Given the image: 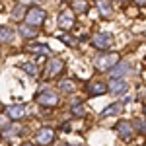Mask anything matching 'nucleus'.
Segmentation results:
<instances>
[{
	"label": "nucleus",
	"instance_id": "f257e3e1",
	"mask_svg": "<svg viewBox=\"0 0 146 146\" xmlns=\"http://www.w3.org/2000/svg\"><path fill=\"white\" fill-rule=\"evenodd\" d=\"M117 62H119V53H103V55L96 56L94 66L98 68L100 72H107V70H111Z\"/></svg>",
	"mask_w": 146,
	"mask_h": 146
},
{
	"label": "nucleus",
	"instance_id": "f03ea898",
	"mask_svg": "<svg viewBox=\"0 0 146 146\" xmlns=\"http://www.w3.org/2000/svg\"><path fill=\"white\" fill-rule=\"evenodd\" d=\"M45 18H47L45 10L39 8V6H31V8L25 10V22L29 25H33V27H39L41 23L45 22Z\"/></svg>",
	"mask_w": 146,
	"mask_h": 146
},
{
	"label": "nucleus",
	"instance_id": "7ed1b4c3",
	"mask_svg": "<svg viewBox=\"0 0 146 146\" xmlns=\"http://www.w3.org/2000/svg\"><path fill=\"white\" fill-rule=\"evenodd\" d=\"M92 45L96 47V49H100V51H107V49L113 45V35L109 33V31H100V33L94 35Z\"/></svg>",
	"mask_w": 146,
	"mask_h": 146
},
{
	"label": "nucleus",
	"instance_id": "20e7f679",
	"mask_svg": "<svg viewBox=\"0 0 146 146\" xmlns=\"http://www.w3.org/2000/svg\"><path fill=\"white\" fill-rule=\"evenodd\" d=\"M35 100H37L39 105H43V107H55L56 103H58V96H56L55 92H51V90H43V92L37 94Z\"/></svg>",
	"mask_w": 146,
	"mask_h": 146
},
{
	"label": "nucleus",
	"instance_id": "39448f33",
	"mask_svg": "<svg viewBox=\"0 0 146 146\" xmlns=\"http://www.w3.org/2000/svg\"><path fill=\"white\" fill-rule=\"evenodd\" d=\"M35 142L39 146H49L55 142V131L53 129H49V127H43V129H39L37 131V135H35Z\"/></svg>",
	"mask_w": 146,
	"mask_h": 146
},
{
	"label": "nucleus",
	"instance_id": "423d86ee",
	"mask_svg": "<svg viewBox=\"0 0 146 146\" xmlns=\"http://www.w3.org/2000/svg\"><path fill=\"white\" fill-rule=\"evenodd\" d=\"M115 129H117V133H119V136L123 138V140H133V136H135V125L127 123V121H121V123L115 125Z\"/></svg>",
	"mask_w": 146,
	"mask_h": 146
},
{
	"label": "nucleus",
	"instance_id": "0eeeda50",
	"mask_svg": "<svg viewBox=\"0 0 146 146\" xmlns=\"http://www.w3.org/2000/svg\"><path fill=\"white\" fill-rule=\"evenodd\" d=\"M56 22H58V27L60 29H64V31H68V29H72L74 27V14L70 10H64L58 14V18H56Z\"/></svg>",
	"mask_w": 146,
	"mask_h": 146
},
{
	"label": "nucleus",
	"instance_id": "6e6552de",
	"mask_svg": "<svg viewBox=\"0 0 146 146\" xmlns=\"http://www.w3.org/2000/svg\"><path fill=\"white\" fill-rule=\"evenodd\" d=\"M64 68V62L60 60V58H51L49 62H47V78H53V76H56V74H60V70Z\"/></svg>",
	"mask_w": 146,
	"mask_h": 146
},
{
	"label": "nucleus",
	"instance_id": "1a4fd4ad",
	"mask_svg": "<svg viewBox=\"0 0 146 146\" xmlns=\"http://www.w3.org/2000/svg\"><path fill=\"white\" fill-rule=\"evenodd\" d=\"M127 90H129V84L123 78H113L109 82V92L115 96H123V94H127Z\"/></svg>",
	"mask_w": 146,
	"mask_h": 146
},
{
	"label": "nucleus",
	"instance_id": "9d476101",
	"mask_svg": "<svg viewBox=\"0 0 146 146\" xmlns=\"http://www.w3.org/2000/svg\"><path fill=\"white\" fill-rule=\"evenodd\" d=\"M6 115L14 119V121H18V119H22L23 115H25V105L23 103H18V105H10L8 109H6Z\"/></svg>",
	"mask_w": 146,
	"mask_h": 146
},
{
	"label": "nucleus",
	"instance_id": "9b49d317",
	"mask_svg": "<svg viewBox=\"0 0 146 146\" xmlns=\"http://www.w3.org/2000/svg\"><path fill=\"white\" fill-rule=\"evenodd\" d=\"M107 90H109V86L103 84V82H92V84H88V94L90 96H103V94H107Z\"/></svg>",
	"mask_w": 146,
	"mask_h": 146
},
{
	"label": "nucleus",
	"instance_id": "f8f14e48",
	"mask_svg": "<svg viewBox=\"0 0 146 146\" xmlns=\"http://www.w3.org/2000/svg\"><path fill=\"white\" fill-rule=\"evenodd\" d=\"M129 70H131V64L129 62H117L109 72H111V78H123Z\"/></svg>",
	"mask_w": 146,
	"mask_h": 146
},
{
	"label": "nucleus",
	"instance_id": "ddd939ff",
	"mask_svg": "<svg viewBox=\"0 0 146 146\" xmlns=\"http://www.w3.org/2000/svg\"><path fill=\"white\" fill-rule=\"evenodd\" d=\"M125 109V103L123 101H117V103H111L109 107H105L101 111V117H109V115H121Z\"/></svg>",
	"mask_w": 146,
	"mask_h": 146
},
{
	"label": "nucleus",
	"instance_id": "4468645a",
	"mask_svg": "<svg viewBox=\"0 0 146 146\" xmlns=\"http://www.w3.org/2000/svg\"><path fill=\"white\" fill-rule=\"evenodd\" d=\"M96 4H98V10L103 18H111L113 14V6H111V0H96Z\"/></svg>",
	"mask_w": 146,
	"mask_h": 146
},
{
	"label": "nucleus",
	"instance_id": "2eb2a0df",
	"mask_svg": "<svg viewBox=\"0 0 146 146\" xmlns=\"http://www.w3.org/2000/svg\"><path fill=\"white\" fill-rule=\"evenodd\" d=\"M27 49H29L33 55H45V56H51V55H53V51H51L45 43H31Z\"/></svg>",
	"mask_w": 146,
	"mask_h": 146
},
{
	"label": "nucleus",
	"instance_id": "dca6fc26",
	"mask_svg": "<svg viewBox=\"0 0 146 146\" xmlns=\"http://www.w3.org/2000/svg\"><path fill=\"white\" fill-rule=\"evenodd\" d=\"M18 31H20V35H22V37H25V39H31V37H35V35H37L35 27H33V25H29V23L20 25V27H18Z\"/></svg>",
	"mask_w": 146,
	"mask_h": 146
},
{
	"label": "nucleus",
	"instance_id": "f3484780",
	"mask_svg": "<svg viewBox=\"0 0 146 146\" xmlns=\"http://www.w3.org/2000/svg\"><path fill=\"white\" fill-rule=\"evenodd\" d=\"M58 90L64 92V94H74V90H76V86H74V82H70V80H60L58 82Z\"/></svg>",
	"mask_w": 146,
	"mask_h": 146
},
{
	"label": "nucleus",
	"instance_id": "a211bd4d",
	"mask_svg": "<svg viewBox=\"0 0 146 146\" xmlns=\"http://www.w3.org/2000/svg\"><path fill=\"white\" fill-rule=\"evenodd\" d=\"M12 39H14V31H12L10 27H0V43H10Z\"/></svg>",
	"mask_w": 146,
	"mask_h": 146
},
{
	"label": "nucleus",
	"instance_id": "6ab92c4d",
	"mask_svg": "<svg viewBox=\"0 0 146 146\" xmlns=\"http://www.w3.org/2000/svg\"><path fill=\"white\" fill-rule=\"evenodd\" d=\"M72 8H74V12L86 14V12H88V4H86L84 0H74V2H72Z\"/></svg>",
	"mask_w": 146,
	"mask_h": 146
},
{
	"label": "nucleus",
	"instance_id": "aec40b11",
	"mask_svg": "<svg viewBox=\"0 0 146 146\" xmlns=\"http://www.w3.org/2000/svg\"><path fill=\"white\" fill-rule=\"evenodd\" d=\"M22 70H25L29 76H37V64H35V62H23Z\"/></svg>",
	"mask_w": 146,
	"mask_h": 146
},
{
	"label": "nucleus",
	"instance_id": "412c9836",
	"mask_svg": "<svg viewBox=\"0 0 146 146\" xmlns=\"http://www.w3.org/2000/svg\"><path fill=\"white\" fill-rule=\"evenodd\" d=\"M72 115H74V117H84V115H86V107H84L82 103H74V105H72Z\"/></svg>",
	"mask_w": 146,
	"mask_h": 146
},
{
	"label": "nucleus",
	"instance_id": "4be33fe9",
	"mask_svg": "<svg viewBox=\"0 0 146 146\" xmlns=\"http://www.w3.org/2000/svg\"><path fill=\"white\" fill-rule=\"evenodd\" d=\"M135 131H138L140 135H146V121H142V119H135Z\"/></svg>",
	"mask_w": 146,
	"mask_h": 146
},
{
	"label": "nucleus",
	"instance_id": "5701e85b",
	"mask_svg": "<svg viewBox=\"0 0 146 146\" xmlns=\"http://www.w3.org/2000/svg\"><path fill=\"white\" fill-rule=\"evenodd\" d=\"M12 18H14V20H22V18H25V16H23V8H22V6H18L16 10L12 12Z\"/></svg>",
	"mask_w": 146,
	"mask_h": 146
},
{
	"label": "nucleus",
	"instance_id": "b1692460",
	"mask_svg": "<svg viewBox=\"0 0 146 146\" xmlns=\"http://www.w3.org/2000/svg\"><path fill=\"white\" fill-rule=\"evenodd\" d=\"M60 41H64V43H68V45H72V47H76V43H78L76 39H72V37H68V35H62Z\"/></svg>",
	"mask_w": 146,
	"mask_h": 146
},
{
	"label": "nucleus",
	"instance_id": "393cba45",
	"mask_svg": "<svg viewBox=\"0 0 146 146\" xmlns=\"http://www.w3.org/2000/svg\"><path fill=\"white\" fill-rule=\"evenodd\" d=\"M22 4H35V2H39V0H20Z\"/></svg>",
	"mask_w": 146,
	"mask_h": 146
},
{
	"label": "nucleus",
	"instance_id": "a878e982",
	"mask_svg": "<svg viewBox=\"0 0 146 146\" xmlns=\"http://www.w3.org/2000/svg\"><path fill=\"white\" fill-rule=\"evenodd\" d=\"M136 4L138 6H146V0H136Z\"/></svg>",
	"mask_w": 146,
	"mask_h": 146
},
{
	"label": "nucleus",
	"instance_id": "bb28decb",
	"mask_svg": "<svg viewBox=\"0 0 146 146\" xmlns=\"http://www.w3.org/2000/svg\"><path fill=\"white\" fill-rule=\"evenodd\" d=\"M23 146H33V144H23Z\"/></svg>",
	"mask_w": 146,
	"mask_h": 146
},
{
	"label": "nucleus",
	"instance_id": "cd10ccee",
	"mask_svg": "<svg viewBox=\"0 0 146 146\" xmlns=\"http://www.w3.org/2000/svg\"><path fill=\"white\" fill-rule=\"evenodd\" d=\"M144 113H146V105H144Z\"/></svg>",
	"mask_w": 146,
	"mask_h": 146
},
{
	"label": "nucleus",
	"instance_id": "c85d7f7f",
	"mask_svg": "<svg viewBox=\"0 0 146 146\" xmlns=\"http://www.w3.org/2000/svg\"><path fill=\"white\" fill-rule=\"evenodd\" d=\"M121 2H127V0H121Z\"/></svg>",
	"mask_w": 146,
	"mask_h": 146
},
{
	"label": "nucleus",
	"instance_id": "c756f323",
	"mask_svg": "<svg viewBox=\"0 0 146 146\" xmlns=\"http://www.w3.org/2000/svg\"><path fill=\"white\" fill-rule=\"evenodd\" d=\"M66 146H70V144H66Z\"/></svg>",
	"mask_w": 146,
	"mask_h": 146
}]
</instances>
